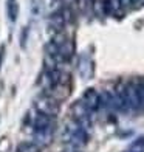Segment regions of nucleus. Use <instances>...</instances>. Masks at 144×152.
I'll return each mask as SVG.
<instances>
[{"label": "nucleus", "mask_w": 144, "mask_h": 152, "mask_svg": "<svg viewBox=\"0 0 144 152\" xmlns=\"http://www.w3.org/2000/svg\"><path fill=\"white\" fill-rule=\"evenodd\" d=\"M30 124L34 130H44V129H54V118H50L47 115H42L34 110L33 116H30Z\"/></svg>", "instance_id": "6"}, {"label": "nucleus", "mask_w": 144, "mask_h": 152, "mask_svg": "<svg viewBox=\"0 0 144 152\" xmlns=\"http://www.w3.org/2000/svg\"><path fill=\"white\" fill-rule=\"evenodd\" d=\"M74 152H81V151H78V149H76V151H74Z\"/></svg>", "instance_id": "18"}, {"label": "nucleus", "mask_w": 144, "mask_h": 152, "mask_svg": "<svg viewBox=\"0 0 144 152\" xmlns=\"http://www.w3.org/2000/svg\"><path fill=\"white\" fill-rule=\"evenodd\" d=\"M124 95L129 112H140V102H138V92H136V82H127L124 86Z\"/></svg>", "instance_id": "5"}, {"label": "nucleus", "mask_w": 144, "mask_h": 152, "mask_svg": "<svg viewBox=\"0 0 144 152\" xmlns=\"http://www.w3.org/2000/svg\"><path fill=\"white\" fill-rule=\"evenodd\" d=\"M19 2L17 0H6V16H8L9 22L14 23L19 17Z\"/></svg>", "instance_id": "9"}, {"label": "nucleus", "mask_w": 144, "mask_h": 152, "mask_svg": "<svg viewBox=\"0 0 144 152\" xmlns=\"http://www.w3.org/2000/svg\"><path fill=\"white\" fill-rule=\"evenodd\" d=\"M73 22V12L70 6H64V8H59L57 11H54L53 14L48 19V23L54 30V33H62L65 30V26Z\"/></svg>", "instance_id": "3"}, {"label": "nucleus", "mask_w": 144, "mask_h": 152, "mask_svg": "<svg viewBox=\"0 0 144 152\" xmlns=\"http://www.w3.org/2000/svg\"><path fill=\"white\" fill-rule=\"evenodd\" d=\"M3 58H5V45L0 47V67H2V61H3Z\"/></svg>", "instance_id": "16"}, {"label": "nucleus", "mask_w": 144, "mask_h": 152, "mask_svg": "<svg viewBox=\"0 0 144 152\" xmlns=\"http://www.w3.org/2000/svg\"><path fill=\"white\" fill-rule=\"evenodd\" d=\"M44 8V0H31V12L34 16H39Z\"/></svg>", "instance_id": "14"}, {"label": "nucleus", "mask_w": 144, "mask_h": 152, "mask_svg": "<svg viewBox=\"0 0 144 152\" xmlns=\"http://www.w3.org/2000/svg\"><path fill=\"white\" fill-rule=\"evenodd\" d=\"M33 106H34L36 112L47 115V116H50V118H56L60 112V102L57 99L51 98V96L47 95V93L37 95L36 98H34Z\"/></svg>", "instance_id": "2"}, {"label": "nucleus", "mask_w": 144, "mask_h": 152, "mask_svg": "<svg viewBox=\"0 0 144 152\" xmlns=\"http://www.w3.org/2000/svg\"><path fill=\"white\" fill-rule=\"evenodd\" d=\"M121 6V0H104L102 2V8H104L105 14H115Z\"/></svg>", "instance_id": "10"}, {"label": "nucleus", "mask_w": 144, "mask_h": 152, "mask_svg": "<svg viewBox=\"0 0 144 152\" xmlns=\"http://www.w3.org/2000/svg\"><path fill=\"white\" fill-rule=\"evenodd\" d=\"M53 135H54V129H44V130H34V143L40 148H45L51 143L53 140Z\"/></svg>", "instance_id": "8"}, {"label": "nucleus", "mask_w": 144, "mask_h": 152, "mask_svg": "<svg viewBox=\"0 0 144 152\" xmlns=\"http://www.w3.org/2000/svg\"><path fill=\"white\" fill-rule=\"evenodd\" d=\"M79 101L90 110L92 113L101 109V93H98L96 88H92V87L87 88V90L82 93V98Z\"/></svg>", "instance_id": "4"}, {"label": "nucleus", "mask_w": 144, "mask_h": 152, "mask_svg": "<svg viewBox=\"0 0 144 152\" xmlns=\"http://www.w3.org/2000/svg\"><path fill=\"white\" fill-rule=\"evenodd\" d=\"M16 152H42V148L34 141H23L16 148Z\"/></svg>", "instance_id": "11"}, {"label": "nucleus", "mask_w": 144, "mask_h": 152, "mask_svg": "<svg viewBox=\"0 0 144 152\" xmlns=\"http://www.w3.org/2000/svg\"><path fill=\"white\" fill-rule=\"evenodd\" d=\"M143 0H121V5H136V3H141Z\"/></svg>", "instance_id": "15"}, {"label": "nucleus", "mask_w": 144, "mask_h": 152, "mask_svg": "<svg viewBox=\"0 0 144 152\" xmlns=\"http://www.w3.org/2000/svg\"><path fill=\"white\" fill-rule=\"evenodd\" d=\"M78 72H79L82 79L93 78V75H95V64H93V61L90 59V56H87V54H81L79 62H78Z\"/></svg>", "instance_id": "7"}, {"label": "nucleus", "mask_w": 144, "mask_h": 152, "mask_svg": "<svg viewBox=\"0 0 144 152\" xmlns=\"http://www.w3.org/2000/svg\"><path fill=\"white\" fill-rule=\"evenodd\" d=\"M136 92H138V102H140V112L144 113V79L136 82Z\"/></svg>", "instance_id": "12"}, {"label": "nucleus", "mask_w": 144, "mask_h": 152, "mask_svg": "<svg viewBox=\"0 0 144 152\" xmlns=\"http://www.w3.org/2000/svg\"><path fill=\"white\" fill-rule=\"evenodd\" d=\"M53 3H57V2H62V0H51Z\"/></svg>", "instance_id": "17"}, {"label": "nucleus", "mask_w": 144, "mask_h": 152, "mask_svg": "<svg viewBox=\"0 0 144 152\" xmlns=\"http://www.w3.org/2000/svg\"><path fill=\"white\" fill-rule=\"evenodd\" d=\"M88 138H90V135H88V129L82 127L81 124H78L76 121H70L65 126V130H64V140L67 143H70L73 148H82L85 146V144L88 143Z\"/></svg>", "instance_id": "1"}, {"label": "nucleus", "mask_w": 144, "mask_h": 152, "mask_svg": "<svg viewBox=\"0 0 144 152\" xmlns=\"http://www.w3.org/2000/svg\"><path fill=\"white\" fill-rule=\"evenodd\" d=\"M129 151H133V152H144V137H140L132 143Z\"/></svg>", "instance_id": "13"}]
</instances>
